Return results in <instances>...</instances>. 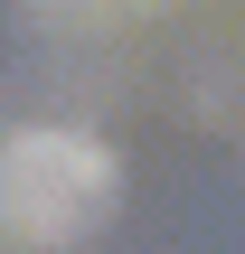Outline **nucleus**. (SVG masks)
Returning a JSON list of instances; mask_svg holds the SVG:
<instances>
[{
    "label": "nucleus",
    "mask_w": 245,
    "mask_h": 254,
    "mask_svg": "<svg viewBox=\"0 0 245 254\" xmlns=\"http://www.w3.org/2000/svg\"><path fill=\"white\" fill-rule=\"evenodd\" d=\"M123 198V170L94 132H66V123H38V132H9L0 141V226L28 236V245H76L113 217Z\"/></svg>",
    "instance_id": "nucleus-1"
}]
</instances>
